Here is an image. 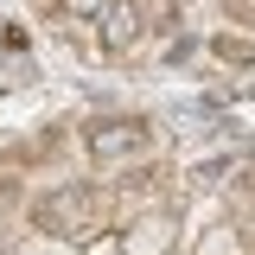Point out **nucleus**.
Segmentation results:
<instances>
[{"label":"nucleus","instance_id":"nucleus-3","mask_svg":"<svg viewBox=\"0 0 255 255\" xmlns=\"http://www.w3.org/2000/svg\"><path fill=\"white\" fill-rule=\"evenodd\" d=\"M153 26V13H147V0H115L102 19H96V38H102V51H134L140 38Z\"/></svg>","mask_w":255,"mask_h":255},{"label":"nucleus","instance_id":"nucleus-2","mask_svg":"<svg viewBox=\"0 0 255 255\" xmlns=\"http://www.w3.org/2000/svg\"><path fill=\"white\" fill-rule=\"evenodd\" d=\"M122 236V255H179V211L159 204V211H140V217L115 223Z\"/></svg>","mask_w":255,"mask_h":255},{"label":"nucleus","instance_id":"nucleus-5","mask_svg":"<svg viewBox=\"0 0 255 255\" xmlns=\"http://www.w3.org/2000/svg\"><path fill=\"white\" fill-rule=\"evenodd\" d=\"M191 255H255V249H249V230H236V223L223 217V223H211V230L191 243Z\"/></svg>","mask_w":255,"mask_h":255},{"label":"nucleus","instance_id":"nucleus-7","mask_svg":"<svg viewBox=\"0 0 255 255\" xmlns=\"http://www.w3.org/2000/svg\"><path fill=\"white\" fill-rule=\"evenodd\" d=\"M249 77H255V70H249ZM243 90H249V96H255V83H243Z\"/></svg>","mask_w":255,"mask_h":255},{"label":"nucleus","instance_id":"nucleus-1","mask_svg":"<svg viewBox=\"0 0 255 255\" xmlns=\"http://www.w3.org/2000/svg\"><path fill=\"white\" fill-rule=\"evenodd\" d=\"M147 153H153V128L140 122V115H102V122L83 128V159H90L109 185L128 179V166H147Z\"/></svg>","mask_w":255,"mask_h":255},{"label":"nucleus","instance_id":"nucleus-4","mask_svg":"<svg viewBox=\"0 0 255 255\" xmlns=\"http://www.w3.org/2000/svg\"><path fill=\"white\" fill-rule=\"evenodd\" d=\"M211 58H217V64H230V70H255V32L217 26V32H211Z\"/></svg>","mask_w":255,"mask_h":255},{"label":"nucleus","instance_id":"nucleus-6","mask_svg":"<svg viewBox=\"0 0 255 255\" xmlns=\"http://www.w3.org/2000/svg\"><path fill=\"white\" fill-rule=\"evenodd\" d=\"M109 6H115V0H51L58 26H96V19H102Z\"/></svg>","mask_w":255,"mask_h":255}]
</instances>
